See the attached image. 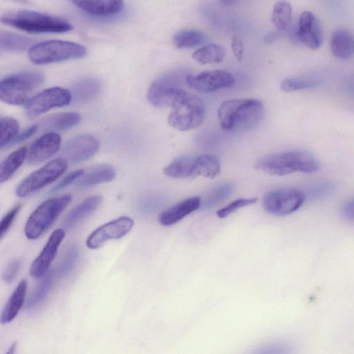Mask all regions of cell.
I'll list each match as a JSON object with an SVG mask.
<instances>
[{
    "mask_svg": "<svg viewBox=\"0 0 354 354\" xmlns=\"http://www.w3.org/2000/svg\"><path fill=\"white\" fill-rule=\"evenodd\" d=\"M217 113L223 131L243 133L255 128L261 122L263 105L257 99L228 100L221 104Z\"/></svg>",
    "mask_w": 354,
    "mask_h": 354,
    "instance_id": "obj_1",
    "label": "cell"
},
{
    "mask_svg": "<svg viewBox=\"0 0 354 354\" xmlns=\"http://www.w3.org/2000/svg\"><path fill=\"white\" fill-rule=\"evenodd\" d=\"M255 168L266 174L284 176L296 171L313 173L319 169V162L308 151L295 150L268 155L258 159Z\"/></svg>",
    "mask_w": 354,
    "mask_h": 354,
    "instance_id": "obj_2",
    "label": "cell"
},
{
    "mask_svg": "<svg viewBox=\"0 0 354 354\" xmlns=\"http://www.w3.org/2000/svg\"><path fill=\"white\" fill-rule=\"evenodd\" d=\"M1 21L8 26L33 33L65 32L73 29V26L65 19L28 10L8 12Z\"/></svg>",
    "mask_w": 354,
    "mask_h": 354,
    "instance_id": "obj_3",
    "label": "cell"
},
{
    "mask_svg": "<svg viewBox=\"0 0 354 354\" xmlns=\"http://www.w3.org/2000/svg\"><path fill=\"white\" fill-rule=\"evenodd\" d=\"M44 81V75L38 72H19L3 78L0 82V98L12 105L26 104L31 93Z\"/></svg>",
    "mask_w": 354,
    "mask_h": 354,
    "instance_id": "obj_4",
    "label": "cell"
},
{
    "mask_svg": "<svg viewBox=\"0 0 354 354\" xmlns=\"http://www.w3.org/2000/svg\"><path fill=\"white\" fill-rule=\"evenodd\" d=\"M87 48L80 44L48 40L33 45L28 50V57L35 64H46L84 57Z\"/></svg>",
    "mask_w": 354,
    "mask_h": 354,
    "instance_id": "obj_5",
    "label": "cell"
},
{
    "mask_svg": "<svg viewBox=\"0 0 354 354\" xmlns=\"http://www.w3.org/2000/svg\"><path fill=\"white\" fill-rule=\"evenodd\" d=\"M72 200L71 194L48 199L41 203L29 216L24 227L27 239L39 238L55 222Z\"/></svg>",
    "mask_w": 354,
    "mask_h": 354,
    "instance_id": "obj_6",
    "label": "cell"
},
{
    "mask_svg": "<svg viewBox=\"0 0 354 354\" xmlns=\"http://www.w3.org/2000/svg\"><path fill=\"white\" fill-rule=\"evenodd\" d=\"M205 108L198 96L187 93L171 107L168 123L178 131H189L199 127L203 122Z\"/></svg>",
    "mask_w": 354,
    "mask_h": 354,
    "instance_id": "obj_7",
    "label": "cell"
},
{
    "mask_svg": "<svg viewBox=\"0 0 354 354\" xmlns=\"http://www.w3.org/2000/svg\"><path fill=\"white\" fill-rule=\"evenodd\" d=\"M67 167L68 162L63 158L49 161L21 181L16 187V195L19 198H24L32 194L55 182L65 172Z\"/></svg>",
    "mask_w": 354,
    "mask_h": 354,
    "instance_id": "obj_8",
    "label": "cell"
},
{
    "mask_svg": "<svg viewBox=\"0 0 354 354\" xmlns=\"http://www.w3.org/2000/svg\"><path fill=\"white\" fill-rule=\"evenodd\" d=\"M72 100L69 90L55 86L46 88L32 96L26 104L28 118L34 119L48 110L68 104Z\"/></svg>",
    "mask_w": 354,
    "mask_h": 354,
    "instance_id": "obj_9",
    "label": "cell"
},
{
    "mask_svg": "<svg viewBox=\"0 0 354 354\" xmlns=\"http://www.w3.org/2000/svg\"><path fill=\"white\" fill-rule=\"evenodd\" d=\"M304 200V193L297 189H279L266 194L263 198V205L267 212L284 216L299 209Z\"/></svg>",
    "mask_w": 354,
    "mask_h": 354,
    "instance_id": "obj_10",
    "label": "cell"
},
{
    "mask_svg": "<svg viewBox=\"0 0 354 354\" xmlns=\"http://www.w3.org/2000/svg\"><path fill=\"white\" fill-rule=\"evenodd\" d=\"M187 93L171 80V77L164 76L157 78L151 84L147 93V97L156 107L171 108Z\"/></svg>",
    "mask_w": 354,
    "mask_h": 354,
    "instance_id": "obj_11",
    "label": "cell"
},
{
    "mask_svg": "<svg viewBox=\"0 0 354 354\" xmlns=\"http://www.w3.org/2000/svg\"><path fill=\"white\" fill-rule=\"evenodd\" d=\"M133 225L131 217L122 216L115 218L94 230L88 236L86 245L90 249H97L109 240L119 239L127 235Z\"/></svg>",
    "mask_w": 354,
    "mask_h": 354,
    "instance_id": "obj_12",
    "label": "cell"
},
{
    "mask_svg": "<svg viewBox=\"0 0 354 354\" xmlns=\"http://www.w3.org/2000/svg\"><path fill=\"white\" fill-rule=\"evenodd\" d=\"M185 80L188 86L201 93H211L234 84V77L223 70H212L197 75H187Z\"/></svg>",
    "mask_w": 354,
    "mask_h": 354,
    "instance_id": "obj_13",
    "label": "cell"
},
{
    "mask_svg": "<svg viewBox=\"0 0 354 354\" xmlns=\"http://www.w3.org/2000/svg\"><path fill=\"white\" fill-rule=\"evenodd\" d=\"M99 140L91 135L75 136L68 140L62 149V154L68 162L77 164L90 159L97 151Z\"/></svg>",
    "mask_w": 354,
    "mask_h": 354,
    "instance_id": "obj_14",
    "label": "cell"
},
{
    "mask_svg": "<svg viewBox=\"0 0 354 354\" xmlns=\"http://www.w3.org/2000/svg\"><path fill=\"white\" fill-rule=\"evenodd\" d=\"M65 236V231L58 228L48 237L39 254L32 261L30 267L32 277L39 279L44 277L49 271L50 266L57 255L59 245Z\"/></svg>",
    "mask_w": 354,
    "mask_h": 354,
    "instance_id": "obj_15",
    "label": "cell"
},
{
    "mask_svg": "<svg viewBox=\"0 0 354 354\" xmlns=\"http://www.w3.org/2000/svg\"><path fill=\"white\" fill-rule=\"evenodd\" d=\"M60 145L59 134L55 132L43 134L30 146L26 158L28 163L36 165L46 161L57 152Z\"/></svg>",
    "mask_w": 354,
    "mask_h": 354,
    "instance_id": "obj_16",
    "label": "cell"
},
{
    "mask_svg": "<svg viewBox=\"0 0 354 354\" xmlns=\"http://www.w3.org/2000/svg\"><path fill=\"white\" fill-rule=\"evenodd\" d=\"M297 35L300 41L311 49H317L322 43L320 26L310 11L303 12L299 19Z\"/></svg>",
    "mask_w": 354,
    "mask_h": 354,
    "instance_id": "obj_17",
    "label": "cell"
},
{
    "mask_svg": "<svg viewBox=\"0 0 354 354\" xmlns=\"http://www.w3.org/2000/svg\"><path fill=\"white\" fill-rule=\"evenodd\" d=\"M200 197L195 196L183 200L172 206L159 215V223L164 226H171L176 224L184 217L196 211L201 205Z\"/></svg>",
    "mask_w": 354,
    "mask_h": 354,
    "instance_id": "obj_18",
    "label": "cell"
},
{
    "mask_svg": "<svg viewBox=\"0 0 354 354\" xmlns=\"http://www.w3.org/2000/svg\"><path fill=\"white\" fill-rule=\"evenodd\" d=\"M81 120V115L75 112H63L50 115L37 124L38 129L47 133L62 131L73 128Z\"/></svg>",
    "mask_w": 354,
    "mask_h": 354,
    "instance_id": "obj_19",
    "label": "cell"
},
{
    "mask_svg": "<svg viewBox=\"0 0 354 354\" xmlns=\"http://www.w3.org/2000/svg\"><path fill=\"white\" fill-rule=\"evenodd\" d=\"M102 84L95 77H84L77 80L71 87L74 103H84L95 99L100 93Z\"/></svg>",
    "mask_w": 354,
    "mask_h": 354,
    "instance_id": "obj_20",
    "label": "cell"
},
{
    "mask_svg": "<svg viewBox=\"0 0 354 354\" xmlns=\"http://www.w3.org/2000/svg\"><path fill=\"white\" fill-rule=\"evenodd\" d=\"M102 197L100 195L89 196L74 207L66 216L63 225L65 229L75 227L84 218L95 212L102 204Z\"/></svg>",
    "mask_w": 354,
    "mask_h": 354,
    "instance_id": "obj_21",
    "label": "cell"
},
{
    "mask_svg": "<svg viewBox=\"0 0 354 354\" xmlns=\"http://www.w3.org/2000/svg\"><path fill=\"white\" fill-rule=\"evenodd\" d=\"M73 3L84 12L95 16H111L120 12L124 6L122 1H75Z\"/></svg>",
    "mask_w": 354,
    "mask_h": 354,
    "instance_id": "obj_22",
    "label": "cell"
},
{
    "mask_svg": "<svg viewBox=\"0 0 354 354\" xmlns=\"http://www.w3.org/2000/svg\"><path fill=\"white\" fill-rule=\"evenodd\" d=\"M28 281L22 279L8 298L2 309L0 322L3 324L11 322L17 315L26 295Z\"/></svg>",
    "mask_w": 354,
    "mask_h": 354,
    "instance_id": "obj_23",
    "label": "cell"
},
{
    "mask_svg": "<svg viewBox=\"0 0 354 354\" xmlns=\"http://www.w3.org/2000/svg\"><path fill=\"white\" fill-rule=\"evenodd\" d=\"M330 46L335 57L348 59L354 54V37L344 29L336 30L331 35Z\"/></svg>",
    "mask_w": 354,
    "mask_h": 354,
    "instance_id": "obj_24",
    "label": "cell"
},
{
    "mask_svg": "<svg viewBox=\"0 0 354 354\" xmlns=\"http://www.w3.org/2000/svg\"><path fill=\"white\" fill-rule=\"evenodd\" d=\"M116 176L115 169L109 165L102 164L84 174L76 183L78 188L90 187L113 180Z\"/></svg>",
    "mask_w": 354,
    "mask_h": 354,
    "instance_id": "obj_25",
    "label": "cell"
},
{
    "mask_svg": "<svg viewBox=\"0 0 354 354\" xmlns=\"http://www.w3.org/2000/svg\"><path fill=\"white\" fill-rule=\"evenodd\" d=\"M220 162L216 156L202 155L194 158L192 179L199 176L212 179L220 173Z\"/></svg>",
    "mask_w": 354,
    "mask_h": 354,
    "instance_id": "obj_26",
    "label": "cell"
},
{
    "mask_svg": "<svg viewBox=\"0 0 354 354\" xmlns=\"http://www.w3.org/2000/svg\"><path fill=\"white\" fill-rule=\"evenodd\" d=\"M26 147H21L10 153L0 165V183H3L10 179L22 165L27 158Z\"/></svg>",
    "mask_w": 354,
    "mask_h": 354,
    "instance_id": "obj_27",
    "label": "cell"
},
{
    "mask_svg": "<svg viewBox=\"0 0 354 354\" xmlns=\"http://www.w3.org/2000/svg\"><path fill=\"white\" fill-rule=\"evenodd\" d=\"M34 40L27 37L10 32L8 31L1 32L0 49L1 51H22L32 47Z\"/></svg>",
    "mask_w": 354,
    "mask_h": 354,
    "instance_id": "obj_28",
    "label": "cell"
},
{
    "mask_svg": "<svg viewBox=\"0 0 354 354\" xmlns=\"http://www.w3.org/2000/svg\"><path fill=\"white\" fill-rule=\"evenodd\" d=\"M225 55L224 47L217 44H209L196 50L192 57L200 64H218Z\"/></svg>",
    "mask_w": 354,
    "mask_h": 354,
    "instance_id": "obj_29",
    "label": "cell"
},
{
    "mask_svg": "<svg viewBox=\"0 0 354 354\" xmlns=\"http://www.w3.org/2000/svg\"><path fill=\"white\" fill-rule=\"evenodd\" d=\"M194 158L192 157L178 158L165 167L163 172L169 178L192 179Z\"/></svg>",
    "mask_w": 354,
    "mask_h": 354,
    "instance_id": "obj_30",
    "label": "cell"
},
{
    "mask_svg": "<svg viewBox=\"0 0 354 354\" xmlns=\"http://www.w3.org/2000/svg\"><path fill=\"white\" fill-rule=\"evenodd\" d=\"M172 41L178 49L190 48L202 44L205 41V35L198 30H181L174 35Z\"/></svg>",
    "mask_w": 354,
    "mask_h": 354,
    "instance_id": "obj_31",
    "label": "cell"
},
{
    "mask_svg": "<svg viewBox=\"0 0 354 354\" xmlns=\"http://www.w3.org/2000/svg\"><path fill=\"white\" fill-rule=\"evenodd\" d=\"M55 276H56L55 272L50 270L44 277L28 298L27 308H35L45 299L53 286Z\"/></svg>",
    "mask_w": 354,
    "mask_h": 354,
    "instance_id": "obj_32",
    "label": "cell"
},
{
    "mask_svg": "<svg viewBox=\"0 0 354 354\" xmlns=\"http://www.w3.org/2000/svg\"><path fill=\"white\" fill-rule=\"evenodd\" d=\"M292 19V7L286 1H277L272 8L271 20L273 25L279 30L286 28Z\"/></svg>",
    "mask_w": 354,
    "mask_h": 354,
    "instance_id": "obj_33",
    "label": "cell"
},
{
    "mask_svg": "<svg viewBox=\"0 0 354 354\" xmlns=\"http://www.w3.org/2000/svg\"><path fill=\"white\" fill-rule=\"evenodd\" d=\"M19 123L12 117H3L0 120V147L1 149L11 145L17 136Z\"/></svg>",
    "mask_w": 354,
    "mask_h": 354,
    "instance_id": "obj_34",
    "label": "cell"
},
{
    "mask_svg": "<svg viewBox=\"0 0 354 354\" xmlns=\"http://www.w3.org/2000/svg\"><path fill=\"white\" fill-rule=\"evenodd\" d=\"M80 257L78 245H73L66 252L61 263L55 271L57 277H64L71 272Z\"/></svg>",
    "mask_w": 354,
    "mask_h": 354,
    "instance_id": "obj_35",
    "label": "cell"
},
{
    "mask_svg": "<svg viewBox=\"0 0 354 354\" xmlns=\"http://www.w3.org/2000/svg\"><path fill=\"white\" fill-rule=\"evenodd\" d=\"M317 84L318 82L313 79L291 77L283 80L281 82L280 88L284 92H291L315 87Z\"/></svg>",
    "mask_w": 354,
    "mask_h": 354,
    "instance_id": "obj_36",
    "label": "cell"
},
{
    "mask_svg": "<svg viewBox=\"0 0 354 354\" xmlns=\"http://www.w3.org/2000/svg\"><path fill=\"white\" fill-rule=\"evenodd\" d=\"M232 190L233 186L230 183L217 187L204 201L203 204L204 207L209 208L215 206L230 195Z\"/></svg>",
    "mask_w": 354,
    "mask_h": 354,
    "instance_id": "obj_37",
    "label": "cell"
},
{
    "mask_svg": "<svg viewBox=\"0 0 354 354\" xmlns=\"http://www.w3.org/2000/svg\"><path fill=\"white\" fill-rule=\"evenodd\" d=\"M257 200L258 198L257 197L239 198L232 201L225 207L218 209L216 212V215L220 218H225L241 207L255 203Z\"/></svg>",
    "mask_w": 354,
    "mask_h": 354,
    "instance_id": "obj_38",
    "label": "cell"
},
{
    "mask_svg": "<svg viewBox=\"0 0 354 354\" xmlns=\"http://www.w3.org/2000/svg\"><path fill=\"white\" fill-rule=\"evenodd\" d=\"M21 205L20 204L15 205L10 211H8L1 218L0 223V236L1 239L3 238L7 232L9 230L15 217L18 214Z\"/></svg>",
    "mask_w": 354,
    "mask_h": 354,
    "instance_id": "obj_39",
    "label": "cell"
},
{
    "mask_svg": "<svg viewBox=\"0 0 354 354\" xmlns=\"http://www.w3.org/2000/svg\"><path fill=\"white\" fill-rule=\"evenodd\" d=\"M84 174V169H77L68 173L58 183H57L50 190L51 193H55L73 183L74 180L80 179Z\"/></svg>",
    "mask_w": 354,
    "mask_h": 354,
    "instance_id": "obj_40",
    "label": "cell"
},
{
    "mask_svg": "<svg viewBox=\"0 0 354 354\" xmlns=\"http://www.w3.org/2000/svg\"><path fill=\"white\" fill-rule=\"evenodd\" d=\"M21 264L19 259H12L3 271L2 278L6 283H11L16 277Z\"/></svg>",
    "mask_w": 354,
    "mask_h": 354,
    "instance_id": "obj_41",
    "label": "cell"
},
{
    "mask_svg": "<svg viewBox=\"0 0 354 354\" xmlns=\"http://www.w3.org/2000/svg\"><path fill=\"white\" fill-rule=\"evenodd\" d=\"M285 348L276 343L264 344L252 351L251 354H286Z\"/></svg>",
    "mask_w": 354,
    "mask_h": 354,
    "instance_id": "obj_42",
    "label": "cell"
},
{
    "mask_svg": "<svg viewBox=\"0 0 354 354\" xmlns=\"http://www.w3.org/2000/svg\"><path fill=\"white\" fill-rule=\"evenodd\" d=\"M231 49L235 58L241 61L243 53V43L239 35H234L231 39Z\"/></svg>",
    "mask_w": 354,
    "mask_h": 354,
    "instance_id": "obj_43",
    "label": "cell"
},
{
    "mask_svg": "<svg viewBox=\"0 0 354 354\" xmlns=\"http://www.w3.org/2000/svg\"><path fill=\"white\" fill-rule=\"evenodd\" d=\"M342 215L344 219L354 223V198L344 203L342 208Z\"/></svg>",
    "mask_w": 354,
    "mask_h": 354,
    "instance_id": "obj_44",
    "label": "cell"
},
{
    "mask_svg": "<svg viewBox=\"0 0 354 354\" xmlns=\"http://www.w3.org/2000/svg\"><path fill=\"white\" fill-rule=\"evenodd\" d=\"M37 130H38L37 124H34V125L26 129L25 130H24L23 131H21V133H19L17 134V136H16V138L12 142L11 145L16 144V143L21 142L29 138L32 135H34V133H36V131Z\"/></svg>",
    "mask_w": 354,
    "mask_h": 354,
    "instance_id": "obj_45",
    "label": "cell"
},
{
    "mask_svg": "<svg viewBox=\"0 0 354 354\" xmlns=\"http://www.w3.org/2000/svg\"><path fill=\"white\" fill-rule=\"evenodd\" d=\"M16 347H17V342H15L10 345L9 349L7 351V352L5 354H15Z\"/></svg>",
    "mask_w": 354,
    "mask_h": 354,
    "instance_id": "obj_46",
    "label": "cell"
}]
</instances>
